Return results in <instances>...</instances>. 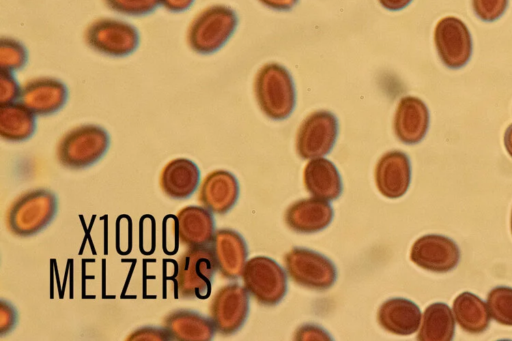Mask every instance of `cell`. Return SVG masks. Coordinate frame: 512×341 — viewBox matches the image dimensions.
I'll use <instances>...</instances> for the list:
<instances>
[{
	"label": "cell",
	"instance_id": "obj_8",
	"mask_svg": "<svg viewBox=\"0 0 512 341\" xmlns=\"http://www.w3.org/2000/svg\"><path fill=\"white\" fill-rule=\"evenodd\" d=\"M290 278L300 286L312 290H327L337 278L334 263L326 256L301 247L291 249L284 257Z\"/></svg>",
	"mask_w": 512,
	"mask_h": 341
},
{
	"label": "cell",
	"instance_id": "obj_11",
	"mask_svg": "<svg viewBox=\"0 0 512 341\" xmlns=\"http://www.w3.org/2000/svg\"><path fill=\"white\" fill-rule=\"evenodd\" d=\"M434 42L441 61L449 68H461L471 57V35L459 18L447 16L440 19L435 27Z\"/></svg>",
	"mask_w": 512,
	"mask_h": 341
},
{
	"label": "cell",
	"instance_id": "obj_30",
	"mask_svg": "<svg viewBox=\"0 0 512 341\" xmlns=\"http://www.w3.org/2000/svg\"><path fill=\"white\" fill-rule=\"evenodd\" d=\"M476 15L483 21H494L506 10L508 0H472Z\"/></svg>",
	"mask_w": 512,
	"mask_h": 341
},
{
	"label": "cell",
	"instance_id": "obj_24",
	"mask_svg": "<svg viewBox=\"0 0 512 341\" xmlns=\"http://www.w3.org/2000/svg\"><path fill=\"white\" fill-rule=\"evenodd\" d=\"M36 130L35 114L22 103H6L0 107V136L9 142L29 139Z\"/></svg>",
	"mask_w": 512,
	"mask_h": 341
},
{
	"label": "cell",
	"instance_id": "obj_34",
	"mask_svg": "<svg viewBox=\"0 0 512 341\" xmlns=\"http://www.w3.org/2000/svg\"><path fill=\"white\" fill-rule=\"evenodd\" d=\"M295 340H331L330 335L323 328L313 325L305 324L299 327L295 334Z\"/></svg>",
	"mask_w": 512,
	"mask_h": 341
},
{
	"label": "cell",
	"instance_id": "obj_19",
	"mask_svg": "<svg viewBox=\"0 0 512 341\" xmlns=\"http://www.w3.org/2000/svg\"><path fill=\"white\" fill-rule=\"evenodd\" d=\"M394 132L405 144L420 142L429 127V111L425 103L414 96H405L398 103L394 116Z\"/></svg>",
	"mask_w": 512,
	"mask_h": 341
},
{
	"label": "cell",
	"instance_id": "obj_29",
	"mask_svg": "<svg viewBox=\"0 0 512 341\" xmlns=\"http://www.w3.org/2000/svg\"><path fill=\"white\" fill-rule=\"evenodd\" d=\"M112 11L126 16H144L152 13L160 0H103Z\"/></svg>",
	"mask_w": 512,
	"mask_h": 341
},
{
	"label": "cell",
	"instance_id": "obj_5",
	"mask_svg": "<svg viewBox=\"0 0 512 341\" xmlns=\"http://www.w3.org/2000/svg\"><path fill=\"white\" fill-rule=\"evenodd\" d=\"M217 269L209 246L188 248L178 259L175 287L180 298H206Z\"/></svg>",
	"mask_w": 512,
	"mask_h": 341
},
{
	"label": "cell",
	"instance_id": "obj_25",
	"mask_svg": "<svg viewBox=\"0 0 512 341\" xmlns=\"http://www.w3.org/2000/svg\"><path fill=\"white\" fill-rule=\"evenodd\" d=\"M453 313L459 326L471 334L484 332L490 324L487 305L471 292H463L454 299Z\"/></svg>",
	"mask_w": 512,
	"mask_h": 341
},
{
	"label": "cell",
	"instance_id": "obj_16",
	"mask_svg": "<svg viewBox=\"0 0 512 341\" xmlns=\"http://www.w3.org/2000/svg\"><path fill=\"white\" fill-rule=\"evenodd\" d=\"M176 235L187 248L209 246L215 234L211 211L200 206H186L176 214Z\"/></svg>",
	"mask_w": 512,
	"mask_h": 341
},
{
	"label": "cell",
	"instance_id": "obj_9",
	"mask_svg": "<svg viewBox=\"0 0 512 341\" xmlns=\"http://www.w3.org/2000/svg\"><path fill=\"white\" fill-rule=\"evenodd\" d=\"M338 135L335 115L319 110L308 115L301 123L296 135V151L303 159H313L328 154Z\"/></svg>",
	"mask_w": 512,
	"mask_h": 341
},
{
	"label": "cell",
	"instance_id": "obj_18",
	"mask_svg": "<svg viewBox=\"0 0 512 341\" xmlns=\"http://www.w3.org/2000/svg\"><path fill=\"white\" fill-rule=\"evenodd\" d=\"M333 209L326 201L316 197L305 198L292 203L285 212L287 226L303 234L316 233L325 229L332 221Z\"/></svg>",
	"mask_w": 512,
	"mask_h": 341
},
{
	"label": "cell",
	"instance_id": "obj_15",
	"mask_svg": "<svg viewBox=\"0 0 512 341\" xmlns=\"http://www.w3.org/2000/svg\"><path fill=\"white\" fill-rule=\"evenodd\" d=\"M211 249L219 273L226 279H237L244 269L248 256L244 238L232 229L215 231Z\"/></svg>",
	"mask_w": 512,
	"mask_h": 341
},
{
	"label": "cell",
	"instance_id": "obj_35",
	"mask_svg": "<svg viewBox=\"0 0 512 341\" xmlns=\"http://www.w3.org/2000/svg\"><path fill=\"white\" fill-rule=\"evenodd\" d=\"M194 0H160V4L171 12H182L190 8Z\"/></svg>",
	"mask_w": 512,
	"mask_h": 341
},
{
	"label": "cell",
	"instance_id": "obj_17",
	"mask_svg": "<svg viewBox=\"0 0 512 341\" xmlns=\"http://www.w3.org/2000/svg\"><path fill=\"white\" fill-rule=\"evenodd\" d=\"M239 184L236 177L226 170H214L203 179L198 200L203 207L215 214H225L236 204Z\"/></svg>",
	"mask_w": 512,
	"mask_h": 341
},
{
	"label": "cell",
	"instance_id": "obj_14",
	"mask_svg": "<svg viewBox=\"0 0 512 341\" xmlns=\"http://www.w3.org/2000/svg\"><path fill=\"white\" fill-rule=\"evenodd\" d=\"M410 181V160L404 152L394 150L381 156L375 167V183L383 196L390 199L403 196Z\"/></svg>",
	"mask_w": 512,
	"mask_h": 341
},
{
	"label": "cell",
	"instance_id": "obj_13",
	"mask_svg": "<svg viewBox=\"0 0 512 341\" xmlns=\"http://www.w3.org/2000/svg\"><path fill=\"white\" fill-rule=\"evenodd\" d=\"M65 84L53 77L28 80L21 88L20 100L35 115L46 116L59 111L66 103Z\"/></svg>",
	"mask_w": 512,
	"mask_h": 341
},
{
	"label": "cell",
	"instance_id": "obj_37",
	"mask_svg": "<svg viewBox=\"0 0 512 341\" xmlns=\"http://www.w3.org/2000/svg\"><path fill=\"white\" fill-rule=\"evenodd\" d=\"M380 4L392 11L401 10L405 8L412 0H378Z\"/></svg>",
	"mask_w": 512,
	"mask_h": 341
},
{
	"label": "cell",
	"instance_id": "obj_27",
	"mask_svg": "<svg viewBox=\"0 0 512 341\" xmlns=\"http://www.w3.org/2000/svg\"><path fill=\"white\" fill-rule=\"evenodd\" d=\"M489 313L498 323L512 326V288L498 286L487 296Z\"/></svg>",
	"mask_w": 512,
	"mask_h": 341
},
{
	"label": "cell",
	"instance_id": "obj_33",
	"mask_svg": "<svg viewBox=\"0 0 512 341\" xmlns=\"http://www.w3.org/2000/svg\"><path fill=\"white\" fill-rule=\"evenodd\" d=\"M0 304V334L3 337L16 325L17 312L13 305L4 299Z\"/></svg>",
	"mask_w": 512,
	"mask_h": 341
},
{
	"label": "cell",
	"instance_id": "obj_4",
	"mask_svg": "<svg viewBox=\"0 0 512 341\" xmlns=\"http://www.w3.org/2000/svg\"><path fill=\"white\" fill-rule=\"evenodd\" d=\"M238 18L234 10L225 5H212L199 12L187 30L189 47L200 54L220 49L232 36Z\"/></svg>",
	"mask_w": 512,
	"mask_h": 341
},
{
	"label": "cell",
	"instance_id": "obj_7",
	"mask_svg": "<svg viewBox=\"0 0 512 341\" xmlns=\"http://www.w3.org/2000/svg\"><path fill=\"white\" fill-rule=\"evenodd\" d=\"M86 44L96 52L113 57H123L136 50L139 33L131 23L116 18H99L88 25L84 32Z\"/></svg>",
	"mask_w": 512,
	"mask_h": 341
},
{
	"label": "cell",
	"instance_id": "obj_10",
	"mask_svg": "<svg viewBox=\"0 0 512 341\" xmlns=\"http://www.w3.org/2000/svg\"><path fill=\"white\" fill-rule=\"evenodd\" d=\"M249 313V296L238 283H229L214 294L209 315L215 330L225 336L237 332Z\"/></svg>",
	"mask_w": 512,
	"mask_h": 341
},
{
	"label": "cell",
	"instance_id": "obj_38",
	"mask_svg": "<svg viewBox=\"0 0 512 341\" xmlns=\"http://www.w3.org/2000/svg\"><path fill=\"white\" fill-rule=\"evenodd\" d=\"M504 145L507 152L512 157V124L509 125L508 128L506 129L504 135Z\"/></svg>",
	"mask_w": 512,
	"mask_h": 341
},
{
	"label": "cell",
	"instance_id": "obj_6",
	"mask_svg": "<svg viewBox=\"0 0 512 341\" xmlns=\"http://www.w3.org/2000/svg\"><path fill=\"white\" fill-rule=\"evenodd\" d=\"M245 289L264 306L278 304L286 295L287 278L283 268L266 256L249 259L242 271Z\"/></svg>",
	"mask_w": 512,
	"mask_h": 341
},
{
	"label": "cell",
	"instance_id": "obj_12",
	"mask_svg": "<svg viewBox=\"0 0 512 341\" xmlns=\"http://www.w3.org/2000/svg\"><path fill=\"white\" fill-rule=\"evenodd\" d=\"M410 259L417 266L437 273L453 270L460 260V250L450 238L429 234L418 238L412 245Z\"/></svg>",
	"mask_w": 512,
	"mask_h": 341
},
{
	"label": "cell",
	"instance_id": "obj_21",
	"mask_svg": "<svg viewBox=\"0 0 512 341\" xmlns=\"http://www.w3.org/2000/svg\"><path fill=\"white\" fill-rule=\"evenodd\" d=\"M377 320L384 330L395 335L408 336L418 330L421 311L411 300L391 298L380 306Z\"/></svg>",
	"mask_w": 512,
	"mask_h": 341
},
{
	"label": "cell",
	"instance_id": "obj_31",
	"mask_svg": "<svg viewBox=\"0 0 512 341\" xmlns=\"http://www.w3.org/2000/svg\"><path fill=\"white\" fill-rule=\"evenodd\" d=\"M21 88L11 71L1 69L0 74V103L14 102L20 98Z\"/></svg>",
	"mask_w": 512,
	"mask_h": 341
},
{
	"label": "cell",
	"instance_id": "obj_3",
	"mask_svg": "<svg viewBox=\"0 0 512 341\" xmlns=\"http://www.w3.org/2000/svg\"><path fill=\"white\" fill-rule=\"evenodd\" d=\"M257 103L263 113L273 120H283L292 113L296 93L288 70L278 63L265 64L254 81Z\"/></svg>",
	"mask_w": 512,
	"mask_h": 341
},
{
	"label": "cell",
	"instance_id": "obj_36",
	"mask_svg": "<svg viewBox=\"0 0 512 341\" xmlns=\"http://www.w3.org/2000/svg\"><path fill=\"white\" fill-rule=\"evenodd\" d=\"M265 6L275 10H289L296 5L298 0H259Z\"/></svg>",
	"mask_w": 512,
	"mask_h": 341
},
{
	"label": "cell",
	"instance_id": "obj_20",
	"mask_svg": "<svg viewBox=\"0 0 512 341\" xmlns=\"http://www.w3.org/2000/svg\"><path fill=\"white\" fill-rule=\"evenodd\" d=\"M200 182V170L190 159L175 158L169 161L160 173L162 192L174 200L189 198Z\"/></svg>",
	"mask_w": 512,
	"mask_h": 341
},
{
	"label": "cell",
	"instance_id": "obj_22",
	"mask_svg": "<svg viewBox=\"0 0 512 341\" xmlns=\"http://www.w3.org/2000/svg\"><path fill=\"white\" fill-rule=\"evenodd\" d=\"M163 327L172 340L178 341H210L216 331L211 319L188 309H178L167 314L163 319Z\"/></svg>",
	"mask_w": 512,
	"mask_h": 341
},
{
	"label": "cell",
	"instance_id": "obj_23",
	"mask_svg": "<svg viewBox=\"0 0 512 341\" xmlns=\"http://www.w3.org/2000/svg\"><path fill=\"white\" fill-rule=\"evenodd\" d=\"M303 182L312 196L322 200H335L342 192L340 174L336 166L326 158H313L306 164Z\"/></svg>",
	"mask_w": 512,
	"mask_h": 341
},
{
	"label": "cell",
	"instance_id": "obj_26",
	"mask_svg": "<svg viewBox=\"0 0 512 341\" xmlns=\"http://www.w3.org/2000/svg\"><path fill=\"white\" fill-rule=\"evenodd\" d=\"M454 333L455 320L452 311L447 304L436 302L425 309L417 340L450 341Z\"/></svg>",
	"mask_w": 512,
	"mask_h": 341
},
{
	"label": "cell",
	"instance_id": "obj_1",
	"mask_svg": "<svg viewBox=\"0 0 512 341\" xmlns=\"http://www.w3.org/2000/svg\"><path fill=\"white\" fill-rule=\"evenodd\" d=\"M58 201L47 188L28 190L18 196L6 213L8 230L18 237H30L46 228L56 216Z\"/></svg>",
	"mask_w": 512,
	"mask_h": 341
},
{
	"label": "cell",
	"instance_id": "obj_28",
	"mask_svg": "<svg viewBox=\"0 0 512 341\" xmlns=\"http://www.w3.org/2000/svg\"><path fill=\"white\" fill-rule=\"evenodd\" d=\"M27 50L18 40L10 37L0 39V66L3 70L17 71L27 62Z\"/></svg>",
	"mask_w": 512,
	"mask_h": 341
},
{
	"label": "cell",
	"instance_id": "obj_2",
	"mask_svg": "<svg viewBox=\"0 0 512 341\" xmlns=\"http://www.w3.org/2000/svg\"><path fill=\"white\" fill-rule=\"evenodd\" d=\"M110 145L108 132L96 124H83L67 131L56 149L58 162L65 168L79 170L98 162Z\"/></svg>",
	"mask_w": 512,
	"mask_h": 341
},
{
	"label": "cell",
	"instance_id": "obj_32",
	"mask_svg": "<svg viewBox=\"0 0 512 341\" xmlns=\"http://www.w3.org/2000/svg\"><path fill=\"white\" fill-rule=\"evenodd\" d=\"M129 341H170L172 340L169 332L163 327L145 326L134 330L126 338Z\"/></svg>",
	"mask_w": 512,
	"mask_h": 341
},
{
	"label": "cell",
	"instance_id": "obj_39",
	"mask_svg": "<svg viewBox=\"0 0 512 341\" xmlns=\"http://www.w3.org/2000/svg\"><path fill=\"white\" fill-rule=\"evenodd\" d=\"M511 233H512V212H511Z\"/></svg>",
	"mask_w": 512,
	"mask_h": 341
}]
</instances>
